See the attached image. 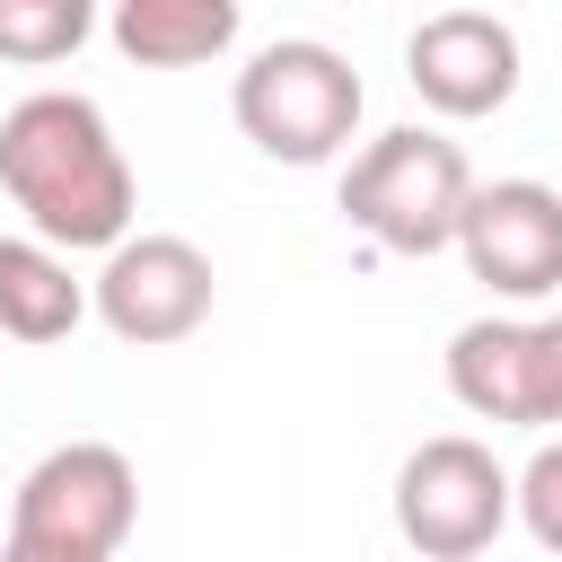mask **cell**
Returning a JSON list of instances; mask_svg holds the SVG:
<instances>
[{"label": "cell", "instance_id": "1", "mask_svg": "<svg viewBox=\"0 0 562 562\" xmlns=\"http://www.w3.org/2000/svg\"><path fill=\"white\" fill-rule=\"evenodd\" d=\"M0 184L26 211V237L53 255H114L140 211L105 105L79 88H35L0 114Z\"/></svg>", "mask_w": 562, "mask_h": 562}, {"label": "cell", "instance_id": "2", "mask_svg": "<svg viewBox=\"0 0 562 562\" xmlns=\"http://www.w3.org/2000/svg\"><path fill=\"white\" fill-rule=\"evenodd\" d=\"M474 202V167L448 132L395 123L342 167V220L386 255H439L457 246V220Z\"/></svg>", "mask_w": 562, "mask_h": 562}, {"label": "cell", "instance_id": "3", "mask_svg": "<svg viewBox=\"0 0 562 562\" xmlns=\"http://www.w3.org/2000/svg\"><path fill=\"white\" fill-rule=\"evenodd\" d=\"M360 105H369V88H360V70H351L325 35H281V44H263V53L237 70V88H228L237 132H246L263 158H281V167H325V158L360 132Z\"/></svg>", "mask_w": 562, "mask_h": 562}, {"label": "cell", "instance_id": "4", "mask_svg": "<svg viewBox=\"0 0 562 562\" xmlns=\"http://www.w3.org/2000/svg\"><path fill=\"white\" fill-rule=\"evenodd\" d=\"M132 518H140V474L114 439H61L9 492V536L61 544V553H88V562H114Z\"/></svg>", "mask_w": 562, "mask_h": 562}, {"label": "cell", "instance_id": "5", "mask_svg": "<svg viewBox=\"0 0 562 562\" xmlns=\"http://www.w3.org/2000/svg\"><path fill=\"white\" fill-rule=\"evenodd\" d=\"M501 527H509V465L483 439L439 430L395 465V536L422 562H474L483 544H501Z\"/></svg>", "mask_w": 562, "mask_h": 562}, {"label": "cell", "instance_id": "6", "mask_svg": "<svg viewBox=\"0 0 562 562\" xmlns=\"http://www.w3.org/2000/svg\"><path fill=\"white\" fill-rule=\"evenodd\" d=\"M211 299H220V272H211V255H202L193 237H176V228L123 237V246L97 263V281H88V307H97L105 334L132 342V351H167V342L202 334V325H211Z\"/></svg>", "mask_w": 562, "mask_h": 562}, {"label": "cell", "instance_id": "7", "mask_svg": "<svg viewBox=\"0 0 562 562\" xmlns=\"http://www.w3.org/2000/svg\"><path fill=\"white\" fill-rule=\"evenodd\" d=\"M457 255L492 299H553L562 290V193L536 176L474 184L457 220Z\"/></svg>", "mask_w": 562, "mask_h": 562}, {"label": "cell", "instance_id": "8", "mask_svg": "<svg viewBox=\"0 0 562 562\" xmlns=\"http://www.w3.org/2000/svg\"><path fill=\"white\" fill-rule=\"evenodd\" d=\"M404 79L430 114L474 123L518 97V26L492 9H439L404 35Z\"/></svg>", "mask_w": 562, "mask_h": 562}, {"label": "cell", "instance_id": "9", "mask_svg": "<svg viewBox=\"0 0 562 562\" xmlns=\"http://www.w3.org/2000/svg\"><path fill=\"white\" fill-rule=\"evenodd\" d=\"M448 395L474 422H527L536 430V395H527V325L518 316H474L448 334Z\"/></svg>", "mask_w": 562, "mask_h": 562}, {"label": "cell", "instance_id": "10", "mask_svg": "<svg viewBox=\"0 0 562 562\" xmlns=\"http://www.w3.org/2000/svg\"><path fill=\"white\" fill-rule=\"evenodd\" d=\"M105 35L140 70H193L237 44V0H123Z\"/></svg>", "mask_w": 562, "mask_h": 562}, {"label": "cell", "instance_id": "11", "mask_svg": "<svg viewBox=\"0 0 562 562\" xmlns=\"http://www.w3.org/2000/svg\"><path fill=\"white\" fill-rule=\"evenodd\" d=\"M88 316V281L70 272V255L35 246V237H0V334L9 342H61Z\"/></svg>", "mask_w": 562, "mask_h": 562}, {"label": "cell", "instance_id": "12", "mask_svg": "<svg viewBox=\"0 0 562 562\" xmlns=\"http://www.w3.org/2000/svg\"><path fill=\"white\" fill-rule=\"evenodd\" d=\"M97 35V9L88 0H0V61H70L79 44Z\"/></svg>", "mask_w": 562, "mask_h": 562}, {"label": "cell", "instance_id": "13", "mask_svg": "<svg viewBox=\"0 0 562 562\" xmlns=\"http://www.w3.org/2000/svg\"><path fill=\"white\" fill-rule=\"evenodd\" d=\"M509 518H518L544 553H562V439H544V448L509 474Z\"/></svg>", "mask_w": 562, "mask_h": 562}, {"label": "cell", "instance_id": "14", "mask_svg": "<svg viewBox=\"0 0 562 562\" xmlns=\"http://www.w3.org/2000/svg\"><path fill=\"white\" fill-rule=\"evenodd\" d=\"M527 395H536V430L562 422V307L527 325Z\"/></svg>", "mask_w": 562, "mask_h": 562}, {"label": "cell", "instance_id": "15", "mask_svg": "<svg viewBox=\"0 0 562 562\" xmlns=\"http://www.w3.org/2000/svg\"><path fill=\"white\" fill-rule=\"evenodd\" d=\"M0 562H88V553H61V544H26V536H0Z\"/></svg>", "mask_w": 562, "mask_h": 562}]
</instances>
